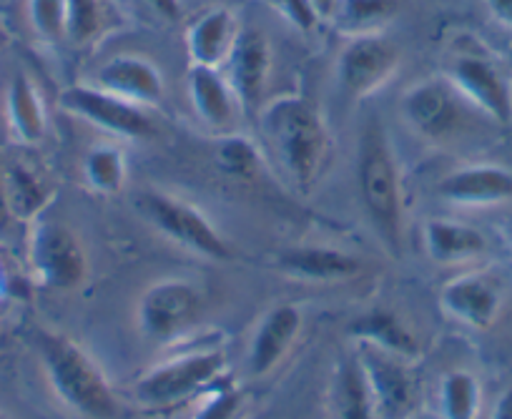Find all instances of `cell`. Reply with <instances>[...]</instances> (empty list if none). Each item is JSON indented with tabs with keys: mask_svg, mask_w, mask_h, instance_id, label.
Here are the masks:
<instances>
[{
	"mask_svg": "<svg viewBox=\"0 0 512 419\" xmlns=\"http://www.w3.org/2000/svg\"><path fill=\"white\" fill-rule=\"evenodd\" d=\"M128 179L126 154L116 144H96L83 156V181L93 194H121Z\"/></svg>",
	"mask_w": 512,
	"mask_h": 419,
	"instance_id": "4316f807",
	"label": "cell"
},
{
	"mask_svg": "<svg viewBox=\"0 0 512 419\" xmlns=\"http://www.w3.org/2000/svg\"><path fill=\"white\" fill-rule=\"evenodd\" d=\"M482 409L480 379L465 369H452L440 382L442 419H477Z\"/></svg>",
	"mask_w": 512,
	"mask_h": 419,
	"instance_id": "83f0119b",
	"label": "cell"
},
{
	"mask_svg": "<svg viewBox=\"0 0 512 419\" xmlns=\"http://www.w3.org/2000/svg\"><path fill=\"white\" fill-rule=\"evenodd\" d=\"M400 13V0H339L332 13L334 28L347 38L384 33Z\"/></svg>",
	"mask_w": 512,
	"mask_h": 419,
	"instance_id": "484cf974",
	"label": "cell"
},
{
	"mask_svg": "<svg viewBox=\"0 0 512 419\" xmlns=\"http://www.w3.org/2000/svg\"><path fill=\"white\" fill-rule=\"evenodd\" d=\"M440 304L455 322L470 329H490L497 322L505 304V287L487 271H467L452 276L442 287Z\"/></svg>",
	"mask_w": 512,
	"mask_h": 419,
	"instance_id": "9a60e30c",
	"label": "cell"
},
{
	"mask_svg": "<svg viewBox=\"0 0 512 419\" xmlns=\"http://www.w3.org/2000/svg\"><path fill=\"white\" fill-rule=\"evenodd\" d=\"M262 3L269 11L277 13L279 18H284L294 31L307 33V36L317 31L319 23H322L317 8L312 6V0H262Z\"/></svg>",
	"mask_w": 512,
	"mask_h": 419,
	"instance_id": "1f68e13d",
	"label": "cell"
},
{
	"mask_svg": "<svg viewBox=\"0 0 512 419\" xmlns=\"http://www.w3.org/2000/svg\"><path fill=\"white\" fill-rule=\"evenodd\" d=\"M149 3L151 11L156 13V16H161L164 21L174 23L181 18V0H146Z\"/></svg>",
	"mask_w": 512,
	"mask_h": 419,
	"instance_id": "e575fe53",
	"label": "cell"
},
{
	"mask_svg": "<svg viewBox=\"0 0 512 419\" xmlns=\"http://www.w3.org/2000/svg\"><path fill=\"white\" fill-rule=\"evenodd\" d=\"M485 6L487 13L492 16V21L512 31V0H485Z\"/></svg>",
	"mask_w": 512,
	"mask_h": 419,
	"instance_id": "836d02e7",
	"label": "cell"
},
{
	"mask_svg": "<svg viewBox=\"0 0 512 419\" xmlns=\"http://www.w3.org/2000/svg\"><path fill=\"white\" fill-rule=\"evenodd\" d=\"M502 236H505L507 246H510V249H512V221H507V224L502 226Z\"/></svg>",
	"mask_w": 512,
	"mask_h": 419,
	"instance_id": "f35d334b",
	"label": "cell"
},
{
	"mask_svg": "<svg viewBox=\"0 0 512 419\" xmlns=\"http://www.w3.org/2000/svg\"><path fill=\"white\" fill-rule=\"evenodd\" d=\"M422 244L435 264H467L487 254L490 244L477 226L455 219H427L422 226Z\"/></svg>",
	"mask_w": 512,
	"mask_h": 419,
	"instance_id": "7402d4cb",
	"label": "cell"
},
{
	"mask_svg": "<svg viewBox=\"0 0 512 419\" xmlns=\"http://www.w3.org/2000/svg\"><path fill=\"white\" fill-rule=\"evenodd\" d=\"M241 409V394L236 392L229 384H221V387H211L206 392L204 402L196 409V414L191 419H236Z\"/></svg>",
	"mask_w": 512,
	"mask_h": 419,
	"instance_id": "d6a6232c",
	"label": "cell"
},
{
	"mask_svg": "<svg viewBox=\"0 0 512 419\" xmlns=\"http://www.w3.org/2000/svg\"><path fill=\"white\" fill-rule=\"evenodd\" d=\"M437 199L457 209H492L512 201V169L477 161L452 169L435 186Z\"/></svg>",
	"mask_w": 512,
	"mask_h": 419,
	"instance_id": "4fadbf2b",
	"label": "cell"
},
{
	"mask_svg": "<svg viewBox=\"0 0 512 419\" xmlns=\"http://www.w3.org/2000/svg\"><path fill=\"white\" fill-rule=\"evenodd\" d=\"M221 71L229 78L244 111L262 108L274 71V51L269 38L256 28H241Z\"/></svg>",
	"mask_w": 512,
	"mask_h": 419,
	"instance_id": "5bb4252c",
	"label": "cell"
},
{
	"mask_svg": "<svg viewBox=\"0 0 512 419\" xmlns=\"http://www.w3.org/2000/svg\"><path fill=\"white\" fill-rule=\"evenodd\" d=\"M445 76L480 116L500 126L512 123V83L490 56L460 53L452 58Z\"/></svg>",
	"mask_w": 512,
	"mask_h": 419,
	"instance_id": "7c38bea8",
	"label": "cell"
},
{
	"mask_svg": "<svg viewBox=\"0 0 512 419\" xmlns=\"http://www.w3.org/2000/svg\"><path fill=\"white\" fill-rule=\"evenodd\" d=\"M0 189L11 219L21 224H33L41 219L43 211L56 199L51 181L23 161H8L0 169Z\"/></svg>",
	"mask_w": 512,
	"mask_h": 419,
	"instance_id": "44dd1931",
	"label": "cell"
},
{
	"mask_svg": "<svg viewBox=\"0 0 512 419\" xmlns=\"http://www.w3.org/2000/svg\"><path fill=\"white\" fill-rule=\"evenodd\" d=\"M91 83L141 108L159 106L166 93L161 68L151 58L134 56V53L108 58L106 63L96 68Z\"/></svg>",
	"mask_w": 512,
	"mask_h": 419,
	"instance_id": "2e32d148",
	"label": "cell"
},
{
	"mask_svg": "<svg viewBox=\"0 0 512 419\" xmlns=\"http://www.w3.org/2000/svg\"><path fill=\"white\" fill-rule=\"evenodd\" d=\"M357 184L374 234L382 239L390 254H400L405 196L395 151L379 118H372L359 138Z\"/></svg>",
	"mask_w": 512,
	"mask_h": 419,
	"instance_id": "7a4b0ae2",
	"label": "cell"
},
{
	"mask_svg": "<svg viewBox=\"0 0 512 419\" xmlns=\"http://www.w3.org/2000/svg\"><path fill=\"white\" fill-rule=\"evenodd\" d=\"M204 297L186 279H161L139 299V329L156 344H171L196 327Z\"/></svg>",
	"mask_w": 512,
	"mask_h": 419,
	"instance_id": "ba28073f",
	"label": "cell"
},
{
	"mask_svg": "<svg viewBox=\"0 0 512 419\" xmlns=\"http://www.w3.org/2000/svg\"><path fill=\"white\" fill-rule=\"evenodd\" d=\"M279 269L302 282L334 284L362 274V261L332 246H294L279 256Z\"/></svg>",
	"mask_w": 512,
	"mask_h": 419,
	"instance_id": "ffe728a7",
	"label": "cell"
},
{
	"mask_svg": "<svg viewBox=\"0 0 512 419\" xmlns=\"http://www.w3.org/2000/svg\"><path fill=\"white\" fill-rule=\"evenodd\" d=\"M108 26L103 0H66V41L71 46H88Z\"/></svg>",
	"mask_w": 512,
	"mask_h": 419,
	"instance_id": "f1b7e54d",
	"label": "cell"
},
{
	"mask_svg": "<svg viewBox=\"0 0 512 419\" xmlns=\"http://www.w3.org/2000/svg\"><path fill=\"white\" fill-rule=\"evenodd\" d=\"M186 93H189L191 108L199 116V121L209 131H214L216 136L231 133L236 116L244 111L221 68L189 66V71H186Z\"/></svg>",
	"mask_w": 512,
	"mask_h": 419,
	"instance_id": "e0dca14e",
	"label": "cell"
},
{
	"mask_svg": "<svg viewBox=\"0 0 512 419\" xmlns=\"http://www.w3.org/2000/svg\"><path fill=\"white\" fill-rule=\"evenodd\" d=\"M28 264L36 282L53 292L78 289L88 276V256L76 231L43 216L31 224Z\"/></svg>",
	"mask_w": 512,
	"mask_h": 419,
	"instance_id": "5b68a950",
	"label": "cell"
},
{
	"mask_svg": "<svg viewBox=\"0 0 512 419\" xmlns=\"http://www.w3.org/2000/svg\"><path fill=\"white\" fill-rule=\"evenodd\" d=\"M259 128L279 169L299 191H312L329 154L322 111L304 96H279L262 103Z\"/></svg>",
	"mask_w": 512,
	"mask_h": 419,
	"instance_id": "6da1fadb",
	"label": "cell"
},
{
	"mask_svg": "<svg viewBox=\"0 0 512 419\" xmlns=\"http://www.w3.org/2000/svg\"><path fill=\"white\" fill-rule=\"evenodd\" d=\"M6 121L13 141L23 146L41 144L48 128L46 103L36 81L26 71L11 78L6 91Z\"/></svg>",
	"mask_w": 512,
	"mask_h": 419,
	"instance_id": "603a6c76",
	"label": "cell"
},
{
	"mask_svg": "<svg viewBox=\"0 0 512 419\" xmlns=\"http://www.w3.org/2000/svg\"><path fill=\"white\" fill-rule=\"evenodd\" d=\"M357 359L367 377L377 419H412L420 402V387L412 374V362L387 352L357 344Z\"/></svg>",
	"mask_w": 512,
	"mask_h": 419,
	"instance_id": "8fae6325",
	"label": "cell"
},
{
	"mask_svg": "<svg viewBox=\"0 0 512 419\" xmlns=\"http://www.w3.org/2000/svg\"><path fill=\"white\" fill-rule=\"evenodd\" d=\"M475 111L460 96L447 76H432L415 83L402 96V116L410 128L430 141H445L465 126L467 113ZM477 113V111H475Z\"/></svg>",
	"mask_w": 512,
	"mask_h": 419,
	"instance_id": "9c48e42d",
	"label": "cell"
},
{
	"mask_svg": "<svg viewBox=\"0 0 512 419\" xmlns=\"http://www.w3.org/2000/svg\"><path fill=\"white\" fill-rule=\"evenodd\" d=\"M329 402H332V419H377L357 354L342 359L334 369Z\"/></svg>",
	"mask_w": 512,
	"mask_h": 419,
	"instance_id": "d4e9b609",
	"label": "cell"
},
{
	"mask_svg": "<svg viewBox=\"0 0 512 419\" xmlns=\"http://www.w3.org/2000/svg\"><path fill=\"white\" fill-rule=\"evenodd\" d=\"M216 164L234 179H251L259 169V151L249 138L226 133V136H219V144H216Z\"/></svg>",
	"mask_w": 512,
	"mask_h": 419,
	"instance_id": "f546056e",
	"label": "cell"
},
{
	"mask_svg": "<svg viewBox=\"0 0 512 419\" xmlns=\"http://www.w3.org/2000/svg\"><path fill=\"white\" fill-rule=\"evenodd\" d=\"M33 33L48 46L66 41V0H28Z\"/></svg>",
	"mask_w": 512,
	"mask_h": 419,
	"instance_id": "4dcf8cb0",
	"label": "cell"
},
{
	"mask_svg": "<svg viewBox=\"0 0 512 419\" xmlns=\"http://www.w3.org/2000/svg\"><path fill=\"white\" fill-rule=\"evenodd\" d=\"M38 357L53 394L71 412L88 419H113L118 414V399L108 387V379L98 364L63 334L38 332Z\"/></svg>",
	"mask_w": 512,
	"mask_h": 419,
	"instance_id": "3957f363",
	"label": "cell"
},
{
	"mask_svg": "<svg viewBox=\"0 0 512 419\" xmlns=\"http://www.w3.org/2000/svg\"><path fill=\"white\" fill-rule=\"evenodd\" d=\"M0 419H8V417H6V414H3V412H0Z\"/></svg>",
	"mask_w": 512,
	"mask_h": 419,
	"instance_id": "ab89813d",
	"label": "cell"
},
{
	"mask_svg": "<svg viewBox=\"0 0 512 419\" xmlns=\"http://www.w3.org/2000/svg\"><path fill=\"white\" fill-rule=\"evenodd\" d=\"M337 3H339V0H312V6L317 8L322 23L332 21V13H334V8H337Z\"/></svg>",
	"mask_w": 512,
	"mask_h": 419,
	"instance_id": "8d00e7d4",
	"label": "cell"
},
{
	"mask_svg": "<svg viewBox=\"0 0 512 419\" xmlns=\"http://www.w3.org/2000/svg\"><path fill=\"white\" fill-rule=\"evenodd\" d=\"M226 369V357L219 349H199L171 357L151 367L136 382V399L146 407L164 409L186 402L194 394L209 392Z\"/></svg>",
	"mask_w": 512,
	"mask_h": 419,
	"instance_id": "277c9868",
	"label": "cell"
},
{
	"mask_svg": "<svg viewBox=\"0 0 512 419\" xmlns=\"http://www.w3.org/2000/svg\"><path fill=\"white\" fill-rule=\"evenodd\" d=\"M402 51L384 33L349 38L337 58L339 86L352 98H369L397 76Z\"/></svg>",
	"mask_w": 512,
	"mask_h": 419,
	"instance_id": "30bf717a",
	"label": "cell"
},
{
	"mask_svg": "<svg viewBox=\"0 0 512 419\" xmlns=\"http://www.w3.org/2000/svg\"><path fill=\"white\" fill-rule=\"evenodd\" d=\"M302 322V309L294 307V304H279L264 314L262 322L256 324L249 354H246L251 377H267L272 369L282 364V359L287 357V352L302 332Z\"/></svg>",
	"mask_w": 512,
	"mask_h": 419,
	"instance_id": "ac0fdd59",
	"label": "cell"
},
{
	"mask_svg": "<svg viewBox=\"0 0 512 419\" xmlns=\"http://www.w3.org/2000/svg\"><path fill=\"white\" fill-rule=\"evenodd\" d=\"M412 419H422V417H417V414H415V417H412Z\"/></svg>",
	"mask_w": 512,
	"mask_h": 419,
	"instance_id": "60d3db41",
	"label": "cell"
},
{
	"mask_svg": "<svg viewBox=\"0 0 512 419\" xmlns=\"http://www.w3.org/2000/svg\"><path fill=\"white\" fill-rule=\"evenodd\" d=\"M141 211L156 226V231H161L181 249H189L214 261H229L234 256L229 241L216 231V226L196 206L186 204L176 196L146 191L141 196Z\"/></svg>",
	"mask_w": 512,
	"mask_h": 419,
	"instance_id": "52a82bcc",
	"label": "cell"
},
{
	"mask_svg": "<svg viewBox=\"0 0 512 419\" xmlns=\"http://www.w3.org/2000/svg\"><path fill=\"white\" fill-rule=\"evenodd\" d=\"M11 214H8V206H6V199H3V189H0V236L6 234L8 226H11Z\"/></svg>",
	"mask_w": 512,
	"mask_h": 419,
	"instance_id": "74e56055",
	"label": "cell"
},
{
	"mask_svg": "<svg viewBox=\"0 0 512 419\" xmlns=\"http://www.w3.org/2000/svg\"><path fill=\"white\" fill-rule=\"evenodd\" d=\"M58 106L68 116L78 118L108 136L123 138V141H144L156 131L149 108L123 101L93 83H73V86L63 88L58 96Z\"/></svg>",
	"mask_w": 512,
	"mask_h": 419,
	"instance_id": "8992f818",
	"label": "cell"
},
{
	"mask_svg": "<svg viewBox=\"0 0 512 419\" xmlns=\"http://www.w3.org/2000/svg\"><path fill=\"white\" fill-rule=\"evenodd\" d=\"M239 33V18L224 6L209 8L196 16L184 33L186 56H189L191 66L224 68Z\"/></svg>",
	"mask_w": 512,
	"mask_h": 419,
	"instance_id": "d6986e66",
	"label": "cell"
},
{
	"mask_svg": "<svg viewBox=\"0 0 512 419\" xmlns=\"http://www.w3.org/2000/svg\"><path fill=\"white\" fill-rule=\"evenodd\" d=\"M490 419H512V384L497 397Z\"/></svg>",
	"mask_w": 512,
	"mask_h": 419,
	"instance_id": "d590c367",
	"label": "cell"
},
{
	"mask_svg": "<svg viewBox=\"0 0 512 419\" xmlns=\"http://www.w3.org/2000/svg\"><path fill=\"white\" fill-rule=\"evenodd\" d=\"M349 334L357 339V344H369V347L405 359V362L420 359V342L412 329L387 309H374V312L354 319Z\"/></svg>",
	"mask_w": 512,
	"mask_h": 419,
	"instance_id": "cb8c5ba5",
	"label": "cell"
}]
</instances>
